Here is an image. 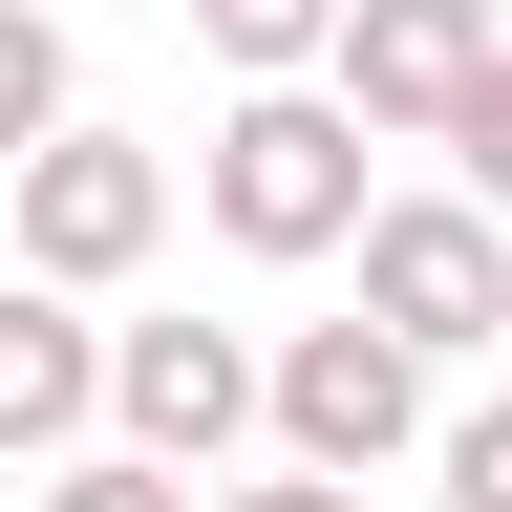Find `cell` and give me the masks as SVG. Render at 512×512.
<instances>
[{
    "label": "cell",
    "instance_id": "9",
    "mask_svg": "<svg viewBox=\"0 0 512 512\" xmlns=\"http://www.w3.org/2000/svg\"><path fill=\"white\" fill-rule=\"evenodd\" d=\"M192 43L235 86H278V64H342V0H192Z\"/></svg>",
    "mask_w": 512,
    "mask_h": 512
},
{
    "label": "cell",
    "instance_id": "7",
    "mask_svg": "<svg viewBox=\"0 0 512 512\" xmlns=\"http://www.w3.org/2000/svg\"><path fill=\"white\" fill-rule=\"evenodd\" d=\"M470 86H491V0H342V107L384 150H448Z\"/></svg>",
    "mask_w": 512,
    "mask_h": 512
},
{
    "label": "cell",
    "instance_id": "12",
    "mask_svg": "<svg viewBox=\"0 0 512 512\" xmlns=\"http://www.w3.org/2000/svg\"><path fill=\"white\" fill-rule=\"evenodd\" d=\"M448 171H470V192H491V214H512V43H491V86H470V107H448Z\"/></svg>",
    "mask_w": 512,
    "mask_h": 512
},
{
    "label": "cell",
    "instance_id": "8",
    "mask_svg": "<svg viewBox=\"0 0 512 512\" xmlns=\"http://www.w3.org/2000/svg\"><path fill=\"white\" fill-rule=\"evenodd\" d=\"M22 512H214V470H171V448H128V427H107V448H64Z\"/></svg>",
    "mask_w": 512,
    "mask_h": 512
},
{
    "label": "cell",
    "instance_id": "13",
    "mask_svg": "<svg viewBox=\"0 0 512 512\" xmlns=\"http://www.w3.org/2000/svg\"><path fill=\"white\" fill-rule=\"evenodd\" d=\"M214 512H363V470H320V448H278L256 491H214Z\"/></svg>",
    "mask_w": 512,
    "mask_h": 512
},
{
    "label": "cell",
    "instance_id": "1",
    "mask_svg": "<svg viewBox=\"0 0 512 512\" xmlns=\"http://www.w3.org/2000/svg\"><path fill=\"white\" fill-rule=\"evenodd\" d=\"M363 150L384 128L342 107V64H278V86H235L214 107V150H192V192H214V235L235 256H363Z\"/></svg>",
    "mask_w": 512,
    "mask_h": 512
},
{
    "label": "cell",
    "instance_id": "4",
    "mask_svg": "<svg viewBox=\"0 0 512 512\" xmlns=\"http://www.w3.org/2000/svg\"><path fill=\"white\" fill-rule=\"evenodd\" d=\"M278 448H320V470H406V448H427V342H406V320H299V342H278Z\"/></svg>",
    "mask_w": 512,
    "mask_h": 512
},
{
    "label": "cell",
    "instance_id": "11",
    "mask_svg": "<svg viewBox=\"0 0 512 512\" xmlns=\"http://www.w3.org/2000/svg\"><path fill=\"white\" fill-rule=\"evenodd\" d=\"M427 491H448V512H512V406H448V427H427Z\"/></svg>",
    "mask_w": 512,
    "mask_h": 512
},
{
    "label": "cell",
    "instance_id": "10",
    "mask_svg": "<svg viewBox=\"0 0 512 512\" xmlns=\"http://www.w3.org/2000/svg\"><path fill=\"white\" fill-rule=\"evenodd\" d=\"M43 128H64V22H43V0H0V171H22Z\"/></svg>",
    "mask_w": 512,
    "mask_h": 512
},
{
    "label": "cell",
    "instance_id": "5",
    "mask_svg": "<svg viewBox=\"0 0 512 512\" xmlns=\"http://www.w3.org/2000/svg\"><path fill=\"white\" fill-rule=\"evenodd\" d=\"M150 235H171V150H128V128H86V107H64L43 150H22V256L107 299V278H150Z\"/></svg>",
    "mask_w": 512,
    "mask_h": 512
},
{
    "label": "cell",
    "instance_id": "2",
    "mask_svg": "<svg viewBox=\"0 0 512 512\" xmlns=\"http://www.w3.org/2000/svg\"><path fill=\"white\" fill-rule=\"evenodd\" d=\"M107 427L171 448V470H235L278 427V342H235V320H107Z\"/></svg>",
    "mask_w": 512,
    "mask_h": 512
},
{
    "label": "cell",
    "instance_id": "6",
    "mask_svg": "<svg viewBox=\"0 0 512 512\" xmlns=\"http://www.w3.org/2000/svg\"><path fill=\"white\" fill-rule=\"evenodd\" d=\"M107 427V320H86V278H0V470H64V448Z\"/></svg>",
    "mask_w": 512,
    "mask_h": 512
},
{
    "label": "cell",
    "instance_id": "3",
    "mask_svg": "<svg viewBox=\"0 0 512 512\" xmlns=\"http://www.w3.org/2000/svg\"><path fill=\"white\" fill-rule=\"evenodd\" d=\"M363 299L406 320L427 363L512 342V214H491V192H384V214H363Z\"/></svg>",
    "mask_w": 512,
    "mask_h": 512
}]
</instances>
